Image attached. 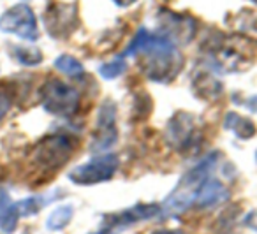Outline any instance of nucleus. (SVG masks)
<instances>
[{
    "label": "nucleus",
    "mask_w": 257,
    "mask_h": 234,
    "mask_svg": "<svg viewBox=\"0 0 257 234\" xmlns=\"http://www.w3.org/2000/svg\"><path fill=\"white\" fill-rule=\"evenodd\" d=\"M123 55L141 57V65L148 78L157 81H168L178 74L182 67V55L175 43L162 34H152L141 29L128 44Z\"/></svg>",
    "instance_id": "1"
},
{
    "label": "nucleus",
    "mask_w": 257,
    "mask_h": 234,
    "mask_svg": "<svg viewBox=\"0 0 257 234\" xmlns=\"http://www.w3.org/2000/svg\"><path fill=\"white\" fill-rule=\"evenodd\" d=\"M215 157H217L215 153L206 157L199 166H196L192 171H189V173L180 180V183L175 187L171 195L164 201V206H161V213H166V215H178V213L185 211V209L192 204L199 187L203 185V181L210 176V171L215 164Z\"/></svg>",
    "instance_id": "2"
},
{
    "label": "nucleus",
    "mask_w": 257,
    "mask_h": 234,
    "mask_svg": "<svg viewBox=\"0 0 257 234\" xmlns=\"http://www.w3.org/2000/svg\"><path fill=\"white\" fill-rule=\"evenodd\" d=\"M41 104L55 116L71 118L79 107V92L62 79H48L41 86Z\"/></svg>",
    "instance_id": "3"
},
{
    "label": "nucleus",
    "mask_w": 257,
    "mask_h": 234,
    "mask_svg": "<svg viewBox=\"0 0 257 234\" xmlns=\"http://www.w3.org/2000/svg\"><path fill=\"white\" fill-rule=\"evenodd\" d=\"M252 41L245 39V37L234 36L231 37H220L217 43L211 48V55L213 60L218 67H222L224 71H243L246 69V65L252 64V50L246 48Z\"/></svg>",
    "instance_id": "4"
},
{
    "label": "nucleus",
    "mask_w": 257,
    "mask_h": 234,
    "mask_svg": "<svg viewBox=\"0 0 257 234\" xmlns=\"http://www.w3.org/2000/svg\"><path fill=\"white\" fill-rule=\"evenodd\" d=\"M0 32L13 34L23 41L39 39V27L32 8L27 4H18L9 8L0 15Z\"/></svg>",
    "instance_id": "5"
},
{
    "label": "nucleus",
    "mask_w": 257,
    "mask_h": 234,
    "mask_svg": "<svg viewBox=\"0 0 257 234\" xmlns=\"http://www.w3.org/2000/svg\"><path fill=\"white\" fill-rule=\"evenodd\" d=\"M74 145L67 136L53 134L44 138L34 150V160L44 169H58L72 155Z\"/></svg>",
    "instance_id": "6"
},
{
    "label": "nucleus",
    "mask_w": 257,
    "mask_h": 234,
    "mask_svg": "<svg viewBox=\"0 0 257 234\" xmlns=\"http://www.w3.org/2000/svg\"><path fill=\"white\" fill-rule=\"evenodd\" d=\"M118 169V157L111 153H102L90 162L81 164L69 173V180L76 185H95L113 178Z\"/></svg>",
    "instance_id": "7"
},
{
    "label": "nucleus",
    "mask_w": 257,
    "mask_h": 234,
    "mask_svg": "<svg viewBox=\"0 0 257 234\" xmlns=\"http://www.w3.org/2000/svg\"><path fill=\"white\" fill-rule=\"evenodd\" d=\"M44 25L51 37H67L78 27V8L74 4H51L44 13Z\"/></svg>",
    "instance_id": "8"
},
{
    "label": "nucleus",
    "mask_w": 257,
    "mask_h": 234,
    "mask_svg": "<svg viewBox=\"0 0 257 234\" xmlns=\"http://www.w3.org/2000/svg\"><path fill=\"white\" fill-rule=\"evenodd\" d=\"M159 213H161V206L159 204H138L134 208H128L125 211L118 213V215L106 216L102 227L92 234H116L125 227L141 222V220H148L152 216H157Z\"/></svg>",
    "instance_id": "9"
},
{
    "label": "nucleus",
    "mask_w": 257,
    "mask_h": 234,
    "mask_svg": "<svg viewBox=\"0 0 257 234\" xmlns=\"http://www.w3.org/2000/svg\"><path fill=\"white\" fill-rule=\"evenodd\" d=\"M116 109L111 102H106L99 111V120H97L95 134H93L92 141V152L104 153L116 143Z\"/></svg>",
    "instance_id": "10"
},
{
    "label": "nucleus",
    "mask_w": 257,
    "mask_h": 234,
    "mask_svg": "<svg viewBox=\"0 0 257 234\" xmlns=\"http://www.w3.org/2000/svg\"><path fill=\"white\" fill-rule=\"evenodd\" d=\"M168 143L178 152H187L192 148L197 141V127L194 116L187 113H178L169 122L168 131H166Z\"/></svg>",
    "instance_id": "11"
},
{
    "label": "nucleus",
    "mask_w": 257,
    "mask_h": 234,
    "mask_svg": "<svg viewBox=\"0 0 257 234\" xmlns=\"http://www.w3.org/2000/svg\"><path fill=\"white\" fill-rule=\"evenodd\" d=\"M227 197H229V190L225 188V185L210 174L199 187L194 202L199 208H213V206L227 201Z\"/></svg>",
    "instance_id": "12"
},
{
    "label": "nucleus",
    "mask_w": 257,
    "mask_h": 234,
    "mask_svg": "<svg viewBox=\"0 0 257 234\" xmlns=\"http://www.w3.org/2000/svg\"><path fill=\"white\" fill-rule=\"evenodd\" d=\"M18 202L13 201L11 194L4 187H0V230L6 234H13L18 227L20 220Z\"/></svg>",
    "instance_id": "13"
},
{
    "label": "nucleus",
    "mask_w": 257,
    "mask_h": 234,
    "mask_svg": "<svg viewBox=\"0 0 257 234\" xmlns=\"http://www.w3.org/2000/svg\"><path fill=\"white\" fill-rule=\"evenodd\" d=\"M162 22L166 23L168 34H162L168 39H180L183 43L192 39L194 32H196V23L187 16H178V15H168L166 18H162Z\"/></svg>",
    "instance_id": "14"
},
{
    "label": "nucleus",
    "mask_w": 257,
    "mask_h": 234,
    "mask_svg": "<svg viewBox=\"0 0 257 234\" xmlns=\"http://www.w3.org/2000/svg\"><path fill=\"white\" fill-rule=\"evenodd\" d=\"M232 29L238 36L248 41H257V11L243 9L232 18Z\"/></svg>",
    "instance_id": "15"
},
{
    "label": "nucleus",
    "mask_w": 257,
    "mask_h": 234,
    "mask_svg": "<svg viewBox=\"0 0 257 234\" xmlns=\"http://www.w3.org/2000/svg\"><path fill=\"white\" fill-rule=\"evenodd\" d=\"M225 129L234 132L238 138L250 139L255 136V124L245 116H239L238 113H227L225 114Z\"/></svg>",
    "instance_id": "16"
},
{
    "label": "nucleus",
    "mask_w": 257,
    "mask_h": 234,
    "mask_svg": "<svg viewBox=\"0 0 257 234\" xmlns=\"http://www.w3.org/2000/svg\"><path fill=\"white\" fill-rule=\"evenodd\" d=\"M72 211H74V209H72V206H69V204L58 206V208L55 209V211L51 213L50 216H48L46 227L50 230H60V229H64V227L67 225L69 222H71Z\"/></svg>",
    "instance_id": "17"
},
{
    "label": "nucleus",
    "mask_w": 257,
    "mask_h": 234,
    "mask_svg": "<svg viewBox=\"0 0 257 234\" xmlns=\"http://www.w3.org/2000/svg\"><path fill=\"white\" fill-rule=\"evenodd\" d=\"M13 57L23 65H39L43 62L41 50L34 46H13Z\"/></svg>",
    "instance_id": "18"
},
{
    "label": "nucleus",
    "mask_w": 257,
    "mask_h": 234,
    "mask_svg": "<svg viewBox=\"0 0 257 234\" xmlns=\"http://www.w3.org/2000/svg\"><path fill=\"white\" fill-rule=\"evenodd\" d=\"M55 67L58 69L60 72H64V74L67 76H72V78H76V76H81L83 74V65L79 60H76L74 57H71V55H60V57L55 60Z\"/></svg>",
    "instance_id": "19"
},
{
    "label": "nucleus",
    "mask_w": 257,
    "mask_h": 234,
    "mask_svg": "<svg viewBox=\"0 0 257 234\" xmlns=\"http://www.w3.org/2000/svg\"><path fill=\"white\" fill-rule=\"evenodd\" d=\"M199 79H201V85H196V86L201 88V92H203L204 97H210V93H211V97L220 95L222 86L217 83V79L211 78V74H206V72H204V74L199 76Z\"/></svg>",
    "instance_id": "20"
},
{
    "label": "nucleus",
    "mask_w": 257,
    "mask_h": 234,
    "mask_svg": "<svg viewBox=\"0 0 257 234\" xmlns=\"http://www.w3.org/2000/svg\"><path fill=\"white\" fill-rule=\"evenodd\" d=\"M125 69H127V64H125L123 60H114V62H109V64H104L102 67H100V74L106 79H113V78H116V76H120Z\"/></svg>",
    "instance_id": "21"
},
{
    "label": "nucleus",
    "mask_w": 257,
    "mask_h": 234,
    "mask_svg": "<svg viewBox=\"0 0 257 234\" xmlns=\"http://www.w3.org/2000/svg\"><path fill=\"white\" fill-rule=\"evenodd\" d=\"M11 106H13V100H11V97H9V93L0 90V120L9 113Z\"/></svg>",
    "instance_id": "22"
},
{
    "label": "nucleus",
    "mask_w": 257,
    "mask_h": 234,
    "mask_svg": "<svg viewBox=\"0 0 257 234\" xmlns=\"http://www.w3.org/2000/svg\"><path fill=\"white\" fill-rule=\"evenodd\" d=\"M243 222H245L246 227L257 230V209H255V211H250L248 215L245 216V220H243Z\"/></svg>",
    "instance_id": "23"
},
{
    "label": "nucleus",
    "mask_w": 257,
    "mask_h": 234,
    "mask_svg": "<svg viewBox=\"0 0 257 234\" xmlns=\"http://www.w3.org/2000/svg\"><path fill=\"white\" fill-rule=\"evenodd\" d=\"M114 4L120 6V8H128V6H133L136 0H113Z\"/></svg>",
    "instance_id": "24"
},
{
    "label": "nucleus",
    "mask_w": 257,
    "mask_h": 234,
    "mask_svg": "<svg viewBox=\"0 0 257 234\" xmlns=\"http://www.w3.org/2000/svg\"><path fill=\"white\" fill-rule=\"evenodd\" d=\"M246 106H248L250 109L257 111V97H253V99H250V100H248V104H246Z\"/></svg>",
    "instance_id": "25"
},
{
    "label": "nucleus",
    "mask_w": 257,
    "mask_h": 234,
    "mask_svg": "<svg viewBox=\"0 0 257 234\" xmlns=\"http://www.w3.org/2000/svg\"><path fill=\"white\" fill-rule=\"evenodd\" d=\"M154 234H185V232H182V230H157Z\"/></svg>",
    "instance_id": "26"
},
{
    "label": "nucleus",
    "mask_w": 257,
    "mask_h": 234,
    "mask_svg": "<svg viewBox=\"0 0 257 234\" xmlns=\"http://www.w3.org/2000/svg\"><path fill=\"white\" fill-rule=\"evenodd\" d=\"M252 2H255V4H257V0H252Z\"/></svg>",
    "instance_id": "27"
}]
</instances>
